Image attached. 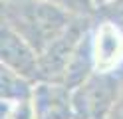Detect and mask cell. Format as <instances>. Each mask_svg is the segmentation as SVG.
<instances>
[{
    "label": "cell",
    "mask_w": 123,
    "mask_h": 119,
    "mask_svg": "<svg viewBox=\"0 0 123 119\" xmlns=\"http://www.w3.org/2000/svg\"><path fill=\"white\" fill-rule=\"evenodd\" d=\"M89 46L95 71H123V30L105 18H97L89 30Z\"/></svg>",
    "instance_id": "4"
},
{
    "label": "cell",
    "mask_w": 123,
    "mask_h": 119,
    "mask_svg": "<svg viewBox=\"0 0 123 119\" xmlns=\"http://www.w3.org/2000/svg\"><path fill=\"white\" fill-rule=\"evenodd\" d=\"M0 16L4 26L24 38L38 54L64 34L75 18L48 0H0Z\"/></svg>",
    "instance_id": "1"
},
{
    "label": "cell",
    "mask_w": 123,
    "mask_h": 119,
    "mask_svg": "<svg viewBox=\"0 0 123 119\" xmlns=\"http://www.w3.org/2000/svg\"><path fill=\"white\" fill-rule=\"evenodd\" d=\"M34 85H36L34 81L0 66V101L30 99L34 95Z\"/></svg>",
    "instance_id": "7"
},
{
    "label": "cell",
    "mask_w": 123,
    "mask_h": 119,
    "mask_svg": "<svg viewBox=\"0 0 123 119\" xmlns=\"http://www.w3.org/2000/svg\"><path fill=\"white\" fill-rule=\"evenodd\" d=\"M0 66L16 71L30 81H42L40 54L8 26L0 28Z\"/></svg>",
    "instance_id": "5"
},
{
    "label": "cell",
    "mask_w": 123,
    "mask_h": 119,
    "mask_svg": "<svg viewBox=\"0 0 123 119\" xmlns=\"http://www.w3.org/2000/svg\"><path fill=\"white\" fill-rule=\"evenodd\" d=\"M107 119H123V93H121L119 101L115 103V107H113V111L109 113V117H107Z\"/></svg>",
    "instance_id": "10"
},
{
    "label": "cell",
    "mask_w": 123,
    "mask_h": 119,
    "mask_svg": "<svg viewBox=\"0 0 123 119\" xmlns=\"http://www.w3.org/2000/svg\"><path fill=\"white\" fill-rule=\"evenodd\" d=\"M95 16H97V18H105V20H109L113 24H117V26L123 30V0H113L111 4L99 8Z\"/></svg>",
    "instance_id": "9"
},
{
    "label": "cell",
    "mask_w": 123,
    "mask_h": 119,
    "mask_svg": "<svg viewBox=\"0 0 123 119\" xmlns=\"http://www.w3.org/2000/svg\"><path fill=\"white\" fill-rule=\"evenodd\" d=\"M32 101L36 119H74L72 89L60 81H38Z\"/></svg>",
    "instance_id": "6"
},
{
    "label": "cell",
    "mask_w": 123,
    "mask_h": 119,
    "mask_svg": "<svg viewBox=\"0 0 123 119\" xmlns=\"http://www.w3.org/2000/svg\"><path fill=\"white\" fill-rule=\"evenodd\" d=\"M123 93V71H93L72 89L74 119H107Z\"/></svg>",
    "instance_id": "2"
},
{
    "label": "cell",
    "mask_w": 123,
    "mask_h": 119,
    "mask_svg": "<svg viewBox=\"0 0 123 119\" xmlns=\"http://www.w3.org/2000/svg\"><path fill=\"white\" fill-rule=\"evenodd\" d=\"M64 10L72 12L75 16H86V18H95V6L93 0H48Z\"/></svg>",
    "instance_id": "8"
},
{
    "label": "cell",
    "mask_w": 123,
    "mask_h": 119,
    "mask_svg": "<svg viewBox=\"0 0 123 119\" xmlns=\"http://www.w3.org/2000/svg\"><path fill=\"white\" fill-rule=\"evenodd\" d=\"M113 0H93V6H95V14H97V10L99 8H103V6H107V4H111Z\"/></svg>",
    "instance_id": "11"
},
{
    "label": "cell",
    "mask_w": 123,
    "mask_h": 119,
    "mask_svg": "<svg viewBox=\"0 0 123 119\" xmlns=\"http://www.w3.org/2000/svg\"><path fill=\"white\" fill-rule=\"evenodd\" d=\"M95 18H86V16H75L74 22L66 28L62 36H58L54 42L40 54V71L42 81H64L66 69L70 66L78 46L86 38L87 30L91 28Z\"/></svg>",
    "instance_id": "3"
}]
</instances>
